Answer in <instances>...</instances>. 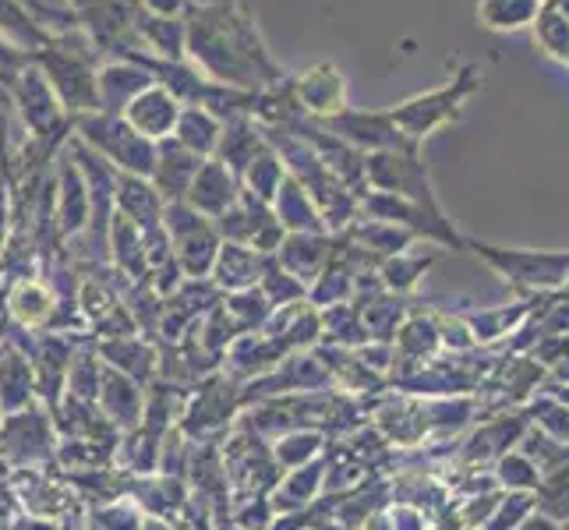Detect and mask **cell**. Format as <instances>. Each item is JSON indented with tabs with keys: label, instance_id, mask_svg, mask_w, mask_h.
I'll return each mask as SVG.
<instances>
[{
	"label": "cell",
	"instance_id": "6da1fadb",
	"mask_svg": "<svg viewBox=\"0 0 569 530\" xmlns=\"http://www.w3.org/2000/svg\"><path fill=\"white\" fill-rule=\"evenodd\" d=\"M191 50L206 64L209 74L223 78V82H262V78H280L277 64L269 61L259 32H254L251 18L238 8L216 4L194 11L191 22Z\"/></svg>",
	"mask_w": 569,
	"mask_h": 530
},
{
	"label": "cell",
	"instance_id": "7a4b0ae2",
	"mask_svg": "<svg viewBox=\"0 0 569 530\" xmlns=\"http://www.w3.org/2000/svg\"><path fill=\"white\" fill-rule=\"evenodd\" d=\"M478 89H481V68L478 64H467V68H460L453 78H449L446 86L431 89V92H421V96H415V100H407L400 107H392L389 117H392V124L403 131L407 142H418L421 146L431 131H439L446 124L460 121L463 103Z\"/></svg>",
	"mask_w": 569,
	"mask_h": 530
},
{
	"label": "cell",
	"instance_id": "3957f363",
	"mask_svg": "<svg viewBox=\"0 0 569 530\" xmlns=\"http://www.w3.org/2000/svg\"><path fill=\"white\" fill-rule=\"evenodd\" d=\"M220 460H223V474L230 499L238 496H269L277 488L283 470L272 460L269 439H262L259 431L248 428L241 418L233 424L223 442H220Z\"/></svg>",
	"mask_w": 569,
	"mask_h": 530
},
{
	"label": "cell",
	"instance_id": "277c9868",
	"mask_svg": "<svg viewBox=\"0 0 569 530\" xmlns=\"http://www.w3.org/2000/svg\"><path fill=\"white\" fill-rule=\"evenodd\" d=\"M238 414H241V382L227 379L223 371H212L209 379H202L188 392L178 428L191 446L223 442L227 431L238 424Z\"/></svg>",
	"mask_w": 569,
	"mask_h": 530
},
{
	"label": "cell",
	"instance_id": "5b68a950",
	"mask_svg": "<svg viewBox=\"0 0 569 530\" xmlns=\"http://www.w3.org/2000/svg\"><path fill=\"white\" fill-rule=\"evenodd\" d=\"M467 248L496 269L517 290H559L569 287V251H535V248H499L488 241H470Z\"/></svg>",
	"mask_w": 569,
	"mask_h": 530
},
{
	"label": "cell",
	"instance_id": "8992f818",
	"mask_svg": "<svg viewBox=\"0 0 569 530\" xmlns=\"http://www.w3.org/2000/svg\"><path fill=\"white\" fill-rule=\"evenodd\" d=\"M163 230H167L173 259H178L181 277L184 280H209L216 251H220V244H223L216 223L194 212L188 202H167Z\"/></svg>",
	"mask_w": 569,
	"mask_h": 530
},
{
	"label": "cell",
	"instance_id": "52a82bcc",
	"mask_svg": "<svg viewBox=\"0 0 569 530\" xmlns=\"http://www.w3.org/2000/svg\"><path fill=\"white\" fill-rule=\"evenodd\" d=\"M57 453V428L53 414L43 403H32L18 414L0 418V460L8 470L26 467H53Z\"/></svg>",
	"mask_w": 569,
	"mask_h": 530
},
{
	"label": "cell",
	"instance_id": "ba28073f",
	"mask_svg": "<svg viewBox=\"0 0 569 530\" xmlns=\"http://www.w3.org/2000/svg\"><path fill=\"white\" fill-rule=\"evenodd\" d=\"M365 184L376 188V191H386V194H400V199H407V202L439 209L436 188H431L428 167L421 160V146L368 152L365 156Z\"/></svg>",
	"mask_w": 569,
	"mask_h": 530
},
{
	"label": "cell",
	"instance_id": "9c48e42d",
	"mask_svg": "<svg viewBox=\"0 0 569 530\" xmlns=\"http://www.w3.org/2000/svg\"><path fill=\"white\" fill-rule=\"evenodd\" d=\"M82 139L100 149L103 160L121 173L146 177V181L152 177L156 142L142 139L128 121H117V117H89V121H82Z\"/></svg>",
	"mask_w": 569,
	"mask_h": 530
},
{
	"label": "cell",
	"instance_id": "30bf717a",
	"mask_svg": "<svg viewBox=\"0 0 569 530\" xmlns=\"http://www.w3.org/2000/svg\"><path fill=\"white\" fill-rule=\"evenodd\" d=\"M8 481L18 496L22 513L47 517V520H68L82 513V502L71 492V484L61 478L57 467H26V470H8Z\"/></svg>",
	"mask_w": 569,
	"mask_h": 530
},
{
	"label": "cell",
	"instance_id": "8fae6325",
	"mask_svg": "<svg viewBox=\"0 0 569 530\" xmlns=\"http://www.w3.org/2000/svg\"><path fill=\"white\" fill-rule=\"evenodd\" d=\"M0 293H4L8 322L18 326V329H29V332H50L57 316H61V308L78 304V301H61V298H57V290L43 277L14 280Z\"/></svg>",
	"mask_w": 569,
	"mask_h": 530
},
{
	"label": "cell",
	"instance_id": "7c38bea8",
	"mask_svg": "<svg viewBox=\"0 0 569 530\" xmlns=\"http://www.w3.org/2000/svg\"><path fill=\"white\" fill-rule=\"evenodd\" d=\"M329 134H337L340 142H347L350 149H358L361 156L368 152H389V149H403V146H418L407 142L403 131L392 124L389 113H358V110H340L332 117H322L319 121Z\"/></svg>",
	"mask_w": 569,
	"mask_h": 530
},
{
	"label": "cell",
	"instance_id": "4fadbf2b",
	"mask_svg": "<svg viewBox=\"0 0 569 530\" xmlns=\"http://www.w3.org/2000/svg\"><path fill=\"white\" fill-rule=\"evenodd\" d=\"M337 248H340V238L337 233H326V230L322 233H287L272 259H277L293 280L311 287L322 277V269L332 262Z\"/></svg>",
	"mask_w": 569,
	"mask_h": 530
},
{
	"label": "cell",
	"instance_id": "5bb4252c",
	"mask_svg": "<svg viewBox=\"0 0 569 530\" xmlns=\"http://www.w3.org/2000/svg\"><path fill=\"white\" fill-rule=\"evenodd\" d=\"M326 474H329L326 453L319 460L305 463V467L283 470L277 488L269 492V502H272V509H277V517H293V513H305V509L316 506L322 499Z\"/></svg>",
	"mask_w": 569,
	"mask_h": 530
},
{
	"label": "cell",
	"instance_id": "9a60e30c",
	"mask_svg": "<svg viewBox=\"0 0 569 530\" xmlns=\"http://www.w3.org/2000/svg\"><path fill=\"white\" fill-rule=\"evenodd\" d=\"M188 478L178 474H142V478H128L124 474V496L131 502H139V509L146 517H160V520H173L188 502Z\"/></svg>",
	"mask_w": 569,
	"mask_h": 530
},
{
	"label": "cell",
	"instance_id": "2e32d148",
	"mask_svg": "<svg viewBox=\"0 0 569 530\" xmlns=\"http://www.w3.org/2000/svg\"><path fill=\"white\" fill-rule=\"evenodd\" d=\"M283 358H287L283 347L272 340V337H266V332L259 329V332H244V337H238V340L227 347L220 371H223L227 379L244 386L251 379H262L266 371H272Z\"/></svg>",
	"mask_w": 569,
	"mask_h": 530
},
{
	"label": "cell",
	"instance_id": "e0dca14e",
	"mask_svg": "<svg viewBox=\"0 0 569 530\" xmlns=\"http://www.w3.org/2000/svg\"><path fill=\"white\" fill-rule=\"evenodd\" d=\"M92 350L100 353V361L121 376L134 379L139 386H149L160 371V347L146 337H113V340H92Z\"/></svg>",
	"mask_w": 569,
	"mask_h": 530
},
{
	"label": "cell",
	"instance_id": "ac0fdd59",
	"mask_svg": "<svg viewBox=\"0 0 569 530\" xmlns=\"http://www.w3.org/2000/svg\"><path fill=\"white\" fill-rule=\"evenodd\" d=\"M238 194H241V184H238V177H233L220 160H202L199 173L191 177V188L184 194V202L206 216V220H220V216L238 202Z\"/></svg>",
	"mask_w": 569,
	"mask_h": 530
},
{
	"label": "cell",
	"instance_id": "d6986e66",
	"mask_svg": "<svg viewBox=\"0 0 569 530\" xmlns=\"http://www.w3.org/2000/svg\"><path fill=\"white\" fill-rule=\"evenodd\" d=\"M39 403L36 397V371L32 361L22 347H14L8 340H0V418L18 414Z\"/></svg>",
	"mask_w": 569,
	"mask_h": 530
},
{
	"label": "cell",
	"instance_id": "ffe728a7",
	"mask_svg": "<svg viewBox=\"0 0 569 530\" xmlns=\"http://www.w3.org/2000/svg\"><path fill=\"white\" fill-rule=\"evenodd\" d=\"M178 100L160 89V86H146L139 96L131 100L128 113H124V121L142 134V139L149 142H160V139H170L173 128H178Z\"/></svg>",
	"mask_w": 569,
	"mask_h": 530
},
{
	"label": "cell",
	"instance_id": "44dd1931",
	"mask_svg": "<svg viewBox=\"0 0 569 530\" xmlns=\"http://www.w3.org/2000/svg\"><path fill=\"white\" fill-rule=\"evenodd\" d=\"M113 202H117V216H124L128 223H134L139 230H152L163 223V209L167 202L160 199V191L152 188V181L134 173H121L113 177Z\"/></svg>",
	"mask_w": 569,
	"mask_h": 530
},
{
	"label": "cell",
	"instance_id": "7402d4cb",
	"mask_svg": "<svg viewBox=\"0 0 569 530\" xmlns=\"http://www.w3.org/2000/svg\"><path fill=\"white\" fill-rule=\"evenodd\" d=\"M266 259H269V254H259L254 248L223 241L220 251H216V262H212V272H209V283H212L216 290H220V293H238V290L259 287V277H262Z\"/></svg>",
	"mask_w": 569,
	"mask_h": 530
},
{
	"label": "cell",
	"instance_id": "603a6c76",
	"mask_svg": "<svg viewBox=\"0 0 569 530\" xmlns=\"http://www.w3.org/2000/svg\"><path fill=\"white\" fill-rule=\"evenodd\" d=\"M142 392H146V386L121 376V371L107 368L96 407H100L103 414L117 424V431H131V428L142 424Z\"/></svg>",
	"mask_w": 569,
	"mask_h": 530
},
{
	"label": "cell",
	"instance_id": "cb8c5ba5",
	"mask_svg": "<svg viewBox=\"0 0 569 530\" xmlns=\"http://www.w3.org/2000/svg\"><path fill=\"white\" fill-rule=\"evenodd\" d=\"M298 103L305 110H311L322 121V117H332L347 110V82L343 71H337L332 64H316L308 68L298 78Z\"/></svg>",
	"mask_w": 569,
	"mask_h": 530
},
{
	"label": "cell",
	"instance_id": "d4e9b609",
	"mask_svg": "<svg viewBox=\"0 0 569 530\" xmlns=\"http://www.w3.org/2000/svg\"><path fill=\"white\" fill-rule=\"evenodd\" d=\"M92 220V206H89V188L86 177L74 163H64L61 170V194H57V209H53V223L57 233L68 241L74 233H86Z\"/></svg>",
	"mask_w": 569,
	"mask_h": 530
},
{
	"label": "cell",
	"instance_id": "484cf974",
	"mask_svg": "<svg viewBox=\"0 0 569 530\" xmlns=\"http://www.w3.org/2000/svg\"><path fill=\"white\" fill-rule=\"evenodd\" d=\"M523 428H527V418L517 414L513 421L509 418H496L481 424L475 436L467 439V446L460 449V457L470 460V463H485V460H499L502 453H509L513 446H520L523 439Z\"/></svg>",
	"mask_w": 569,
	"mask_h": 530
},
{
	"label": "cell",
	"instance_id": "4316f807",
	"mask_svg": "<svg viewBox=\"0 0 569 530\" xmlns=\"http://www.w3.org/2000/svg\"><path fill=\"white\" fill-rule=\"evenodd\" d=\"M269 449H272V460H277L280 470H293V467L319 460L329 449V436L319 428H290L283 436L272 439Z\"/></svg>",
	"mask_w": 569,
	"mask_h": 530
},
{
	"label": "cell",
	"instance_id": "83f0119b",
	"mask_svg": "<svg viewBox=\"0 0 569 530\" xmlns=\"http://www.w3.org/2000/svg\"><path fill=\"white\" fill-rule=\"evenodd\" d=\"M103 371H107V364L100 361V353L92 350V340H82V343H78V350H74L71 364H68L64 397L96 403V397H100V386H103Z\"/></svg>",
	"mask_w": 569,
	"mask_h": 530
},
{
	"label": "cell",
	"instance_id": "f1b7e54d",
	"mask_svg": "<svg viewBox=\"0 0 569 530\" xmlns=\"http://www.w3.org/2000/svg\"><path fill=\"white\" fill-rule=\"evenodd\" d=\"M541 0H478V22L492 32H517L535 26Z\"/></svg>",
	"mask_w": 569,
	"mask_h": 530
},
{
	"label": "cell",
	"instance_id": "f546056e",
	"mask_svg": "<svg viewBox=\"0 0 569 530\" xmlns=\"http://www.w3.org/2000/svg\"><path fill=\"white\" fill-rule=\"evenodd\" d=\"M431 254H415V251H400V254H389V259H379V283L389 290V293H410L418 287V280L431 269Z\"/></svg>",
	"mask_w": 569,
	"mask_h": 530
},
{
	"label": "cell",
	"instance_id": "4dcf8cb0",
	"mask_svg": "<svg viewBox=\"0 0 569 530\" xmlns=\"http://www.w3.org/2000/svg\"><path fill=\"white\" fill-rule=\"evenodd\" d=\"M535 43L552 57V61H566L569 53V11L552 4V0H541V11L535 18Z\"/></svg>",
	"mask_w": 569,
	"mask_h": 530
},
{
	"label": "cell",
	"instance_id": "1f68e13d",
	"mask_svg": "<svg viewBox=\"0 0 569 530\" xmlns=\"http://www.w3.org/2000/svg\"><path fill=\"white\" fill-rule=\"evenodd\" d=\"M531 316V308L527 304H513V308H485V311H467L463 322L467 329L475 332V343H492L506 332H513L517 322H523Z\"/></svg>",
	"mask_w": 569,
	"mask_h": 530
},
{
	"label": "cell",
	"instance_id": "d6a6232c",
	"mask_svg": "<svg viewBox=\"0 0 569 530\" xmlns=\"http://www.w3.org/2000/svg\"><path fill=\"white\" fill-rule=\"evenodd\" d=\"M146 520V513L139 509V502H131L128 496L103 502V506H86L82 523L86 530H139Z\"/></svg>",
	"mask_w": 569,
	"mask_h": 530
},
{
	"label": "cell",
	"instance_id": "836d02e7",
	"mask_svg": "<svg viewBox=\"0 0 569 530\" xmlns=\"http://www.w3.org/2000/svg\"><path fill=\"white\" fill-rule=\"evenodd\" d=\"M496 484L502 492H538L541 484V470L535 467L531 457H523L520 449H509L496 460Z\"/></svg>",
	"mask_w": 569,
	"mask_h": 530
},
{
	"label": "cell",
	"instance_id": "e575fe53",
	"mask_svg": "<svg viewBox=\"0 0 569 530\" xmlns=\"http://www.w3.org/2000/svg\"><path fill=\"white\" fill-rule=\"evenodd\" d=\"M259 290L266 293V301L272 308H283V304H298V301H308V287L301 280H293L290 272L272 259H266L262 266V277H259Z\"/></svg>",
	"mask_w": 569,
	"mask_h": 530
},
{
	"label": "cell",
	"instance_id": "d590c367",
	"mask_svg": "<svg viewBox=\"0 0 569 530\" xmlns=\"http://www.w3.org/2000/svg\"><path fill=\"white\" fill-rule=\"evenodd\" d=\"M538 513L562 523L569 517V460L556 470H548V474H541V484H538Z\"/></svg>",
	"mask_w": 569,
	"mask_h": 530
},
{
	"label": "cell",
	"instance_id": "8d00e7d4",
	"mask_svg": "<svg viewBox=\"0 0 569 530\" xmlns=\"http://www.w3.org/2000/svg\"><path fill=\"white\" fill-rule=\"evenodd\" d=\"M538 513V499L535 492H502L496 509L488 513L481 530H517Z\"/></svg>",
	"mask_w": 569,
	"mask_h": 530
},
{
	"label": "cell",
	"instance_id": "74e56055",
	"mask_svg": "<svg viewBox=\"0 0 569 530\" xmlns=\"http://www.w3.org/2000/svg\"><path fill=\"white\" fill-rule=\"evenodd\" d=\"M272 523H277V509H272L269 496L230 499L227 527H233V530H272Z\"/></svg>",
	"mask_w": 569,
	"mask_h": 530
},
{
	"label": "cell",
	"instance_id": "f35d334b",
	"mask_svg": "<svg viewBox=\"0 0 569 530\" xmlns=\"http://www.w3.org/2000/svg\"><path fill=\"white\" fill-rule=\"evenodd\" d=\"M523 418H531L538 424V431H545L548 439L569 446V407L556 397V392H545L541 400H535L527 407Z\"/></svg>",
	"mask_w": 569,
	"mask_h": 530
},
{
	"label": "cell",
	"instance_id": "ab89813d",
	"mask_svg": "<svg viewBox=\"0 0 569 530\" xmlns=\"http://www.w3.org/2000/svg\"><path fill=\"white\" fill-rule=\"evenodd\" d=\"M18 513H22V506H18L14 488H11L8 474H0V530H11Z\"/></svg>",
	"mask_w": 569,
	"mask_h": 530
},
{
	"label": "cell",
	"instance_id": "60d3db41",
	"mask_svg": "<svg viewBox=\"0 0 569 530\" xmlns=\"http://www.w3.org/2000/svg\"><path fill=\"white\" fill-rule=\"evenodd\" d=\"M11 530H61V520H47V517H32V513H18Z\"/></svg>",
	"mask_w": 569,
	"mask_h": 530
},
{
	"label": "cell",
	"instance_id": "b9f144b4",
	"mask_svg": "<svg viewBox=\"0 0 569 530\" xmlns=\"http://www.w3.org/2000/svg\"><path fill=\"white\" fill-rule=\"evenodd\" d=\"M142 8H149L152 14H160V18H170L173 11H181L184 0H139Z\"/></svg>",
	"mask_w": 569,
	"mask_h": 530
},
{
	"label": "cell",
	"instance_id": "7bdbcfd3",
	"mask_svg": "<svg viewBox=\"0 0 569 530\" xmlns=\"http://www.w3.org/2000/svg\"><path fill=\"white\" fill-rule=\"evenodd\" d=\"M517 530H559V523H556V520H548V517H541V513H535L531 520H527L523 527H517Z\"/></svg>",
	"mask_w": 569,
	"mask_h": 530
},
{
	"label": "cell",
	"instance_id": "ee69618b",
	"mask_svg": "<svg viewBox=\"0 0 569 530\" xmlns=\"http://www.w3.org/2000/svg\"><path fill=\"white\" fill-rule=\"evenodd\" d=\"M139 530H173V523L170 520H160V517H146Z\"/></svg>",
	"mask_w": 569,
	"mask_h": 530
},
{
	"label": "cell",
	"instance_id": "f6af8a7d",
	"mask_svg": "<svg viewBox=\"0 0 569 530\" xmlns=\"http://www.w3.org/2000/svg\"><path fill=\"white\" fill-rule=\"evenodd\" d=\"M82 513H86V509H82ZM82 513H74V517L61 520V530H82Z\"/></svg>",
	"mask_w": 569,
	"mask_h": 530
},
{
	"label": "cell",
	"instance_id": "bcb514c9",
	"mask_svg": "<svg viewBox=\"0 0 569 530\" xmlns=\"http://www.w3.org/2000/svg\"><path fill=\"white\" fill-rule=\"evenodd\" d=\"M559 530H569V517H566V520L559 523Z\"/></svg>",
	"mask_w": 569,
	"mask_h": 530
},
{
	"label": "cell",
	"instance_id": "7dc6e473",
	"mask_svg": "<svg viewBox=\"0 0 569 530\" xmlns=\"http://www.w3.org/2000/svg\"><path fill=\"white\" fill-rule=\"evenodd\" d=\"M0 474H8V467H4V460H0Z\"/></svg>",
	"mask_w": 569,
	"mask_h": 530
},
{
	"label": "cell",
	"instance_id": "c3c4849f",
	"mask_svg": "<svg viewBox=\"0 0 569 530\" xmlns=\"http://www.w3.org/2000/svg\"><path fill=\"white\" fill-rule=\"evenodd\" d=\"M562 64H566V68H569V53H566V61H562Z\"/></svg>",
	"mask_w": 569,
	"mask_h": 530
}]
</instances>
